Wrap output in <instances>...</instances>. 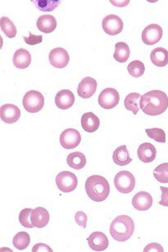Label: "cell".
<instances>
[{"instance_id":"cell-1","label":"cell","mask_w":168,"mask_h":252,"mask_svg":"<svg viewBox=\"0 0 168 252\" xmlns=\"http://www.w3.org/2000/svg\"><path fill=\"white\" fill-rule=\"evenodd\" d=\"M142 111L149 116H158L168 108V97L165 92L154 90L143 94L140 101Z\"/></svg>"},{"instance_id":"cell-2","label":"cell","mask_w":168,"mask_h":252,"mask_svg":"<svg viewBox=\"0 0 168 252\" xmlns=\"http://www.w3.org/2000/svg\"><path fill=\"white\" fill-rule=\"evenodd\" d=\"M85 190L89 199L95 202H102L109 197L110 185L103 176H90L85 182Z\"/></svg>"},{"instance_id":"cell-3","label":"cell","mask_w":168,"mask_h":252,"mask_svg":"<svg viewBox=\"0 0 168 252\" xmlns=\"http://www.w3.org/2000/svg\"><path fill=\"white\" fill-rule=\"evenodd\" d=\"M135 231V222L128 215H120L112 222L110 234L117 242H126L130 239Z\"/></svg>"},{"instance_id":"cell-4","label":"cell","mask_w":168,"mask_h":252,"mask_svg":"<svg viewBox=\"0 0 168 252\" xmlns=\"http://www.w3.org/2000/svg\"><path fill=\"white\" fill-rule=\"evenodd\" d=\"M23 107L30 114L40 112L45 105V98L40 92L30 91L23 97Z\"/></svg>"},{"instance_id":"cell-5","label":"cell","mask_w":168,"mask_h":252,"mask_svg":"<svg viewBox=\"0 0 168 252\" xmlns=\"http://www.w3.org/2000/svg\"><path fill=\"white\" fill-rule=\"evenodd\" d=\"M114 184L119 192L128 194L131 193L136 187V178L129 171H121L114 178Z\"/></svg>"},{"instance_id":"cell-6","label":"cell","mask_w":168,"mask_h":252,"mask_svg":"<svg viewBox=\"0 0 168 252\" xmlns=\"http://www.w3.org/2000/svg\"><path fill=\"white\" fill-rule=\"evenodd\" d=\"M56 184L62 192H72L78 185V179L74 173L69 171H63L56 177Z\"/></svg>"},{"instance_id":"cell-7","label":"cell","mask_w":168,"mask_h":252,"mask_svg":"<svg viewBox=\"0 0 168 252\" xmlns=\"http://www.w3.org/2000/svg\"><path fill=\"white\" fill-rule=\"evenodd\" d=\"M99 104L104 109H112L118 104L120 95L116 89L106 88L99 94Z\"/></svg>"},{"instance_id":"cell-8","label":"cell","mask_w":168,"mask_h":252,"mask_svg":"<svg viewBox=\"0 0 168 252\" xmlns=\"http://www.w3.org/2000/svg\"><path fill=\"white\" fill-rule=\"evenodd\" d=\"M82 136L77 129L68 128L62 131L60 136V144L64 149L72 150L79 146Z\"/></svg>"},{"instance_id":"cell-9","label":"cell","mask_w":168,"mask_h":252,"mask_svg":"<svg viewBox=\"0 0 168 252\" xmlns=\"http://www.w3.org/2000/svg\"><path fill=\"white\" fill-rule=\"evenodd\" d=\"M102 27L104 32L109 35H116L123 30V22L118 16L110 14L104 18Z\"/></svg>"},{"instance_id":"cell-10","label":"cell","mask_w":168,"mask_h":252,"mask_svg":"<svg viewBox=\"0 0 168 252\" xmlns=\"http://www.w3.org/2000/svg\"><path fill=\"white\" fill-rule=\"evenodd\" d=\"M163 37V28L158 24H151L146 27L142 32V41L145 45H153L160 41Z\"/></svg>"},{"instance_id":"cell-11","label":"cell","mask_w":168,"mask_h":252,"mask_svg":"<svg viewBox=\"0 0 168 252\" xmlns=\"http://www.w3.org/2000/svg\"><path fill=\"white\" fill-rule=\"evenodd\" d=\"M49 60L53 67L62 69L67 67L70 61V57L67 50L63 48H55L50 51Z\"/></svg>"},{"instance_id":"cell-12","label":"cell","mask_w":168,"mask_h":252,"mask_svg":"<svg viewBox=\"0 0 168 252\" xmlns=\"http://www.w3.org/2000/svg\"><path fill=\"white\" fill-rule=\"evenodd\" d=\"M20 117V109L14 104H3L0 108V118L6 124H14L19 120Z\"/></svg>"},{"instance_id":"cell-13","label":"cell","mask_w":168,"mask_h":252,"mask_svg":"<svg viewBox=\"0 0 168 252\" xmlns=\"http://www.w3.org/2000/svg\"><path fill=\"white\" fill-rule=\"evenodd\" d=\"M87 241L90 249L94 252H104L109 247V239L102 232H93L87 238Z\"/></svg>"},{"instance_id":"cell-14","label":"cell","mask_w":168,"mask_h":252,"mask_svg":"<svg viewBox=\"0 0 168 252\" xmlns=\"http://www.w3.org/2000/svg\"><path fill=\"white\" fill-rule=\"evenodd\" d=\"M97 91L96 80L92 77H84L82 82H80L77 88V93L80 97L83 99L91 98Z\"/></svg>"},{"instance_id":"cell-15","label":"cell","mask_w":168,"mask_h":252,"mask_svg":"<svg viewBox=\"0 0 168 252\" xmlns=\"http://www.w3.org/2000/svg\"><path fill=\"white\" fill-rule=\"evenodd\" d=\"M153 205V197L148 192L140 191L134 195L132 205L139 211H146L149 210Z\"/></svg>"},{"instance_id":"cell-16","label":"cell","mask_w":168,"mask_h":252,"mask_svg":"<svg viewBox=\"0 0 168 252\" xmlns=\"http://www.w3.org/2000/svg\"><path fill=\"white\" fill-rule=\"evenodd\" d=\"M30 219L34 227L38 228H42L48 225L50 222V213L45 208L37 207L35 210H32Z\"/></svg>"},{"instance_id":"cell-17","label":"cell","mask_w":168,"mask_h":252,"mask_svg":"<svg viewBox=\"0 0 168 252\" xmlns=\"http://www.w3.org/2000/svg\"><path fill=\"white\" fill-rule=\"evenodd\" d=\"M74 103V94L69 90H62L55 96V104L60 109H70Z\"/></svg>"},{"instance_id":"cell-18","label":"cell","mask_w":168,"mask_h":252,"mask_svg":"<svg viewBox=\"0 0 168 252\" xmlns=\"http://www.w3.org/2000/svg\"><path fill=\"white\" fill-rule=\"evenodd\" d=\"M137 155L143 163H148L153 162L157 156L155 146L151 143H143L139 146Z\"/></svg>"},{"instance_id":"cell-19","label":"cell","mask_w":168,"mask_h":252,"mask_svg":"<svg viewBox=\"0 0 168 252\" xmlns=\"http://www.w3.org/2000/svg\"><path fill=\"white\" fill-rule=\"evenodd\" d=\"M13 63L18 69L28 68L31 63V55L28 50L25 49H19L14 53L13 58Z\"/></svg>"},{"instance_id":"cell-20","label":"cell","mask_w":168,"mask_h":252,"mask_svg":"<svg viewBox=\"0 0 168 252\" xmlns=\"http://www.w3.org/2000/svg\"><path fill=\"white\" fill-rule=\"evenodd\" d=\"M36 26L41 32L50 34L55 32L57 28V21L54 16L42 15L38 18Z\"/></svg>"},{"instance_id":"cell-21","label":"cell","mask_w":168,"mask_h":252,"mask_svg":"<svg viewBox=\"0 0 168 252\" xmlns=\"http://www.w3.org/2000/svg\"><path fill=\"white\" fill-rule=\"evenodd\" d=\"M100 120L99 118L91 112L85 113L82 117V128L89 133H93L99 129Z\"/></svg>"},{"instance_id":"cell-22","label":"cell","mask_w":168,"mask_h":252,"mask_svg":"<svg viewBox=\"0 0 168 252\" xmlns=\"http://www.w3.org/2000/svg\"><path fill=\"white\" fill-rule=\"evenodd\" d=\"M151 62L157 67H165L168 64V51L164 48H155L150 54Z\"/></svg>"},{"instance_id":"cell-23","label":"cell","mask_w":168,"mask_h":252,"mask_svg":"<svg viewBox=\"0 0 168 252\" xmlns=\"http://www.w3.org/2000/svg\"><path fill=\"white\" fill-rule=\"evenodd\" d=\"M112 159L114 163L118 166L128 165L129 163H131L132 161L126 146H119L118 148H116L114 151Z\"/></svg>"},{"instance_id":"cell-24","label":"cell","mask_w":168,"mask_h":252,"mask_svg":"<svg viewBox=\"0 0 168 252\" xmlns=\"http://www.w3.org/2000/svg\"><path fill=\"white\" fill-rule=\"evenodd\" d=\"M67 164L76 170H80L86 164V158L84 154L81 152H72L67 156Z\"/></svg>"},{"instance_id":"cell-25","label":"cell","mask_w":168,"mask_h":252,"mask_svg":"<svg viewBox=\"0 0 168 252\" xmlns=\"http://www.w3.org/2000/svg\"><path fill=\"white\" fill-rule=\"evenodd\" d=\"M131 50L128 45L124 42L116 43L113 57L118 63H126L130 58Z\"/></svg>"},{"instance_id":"cell-26","label":"cell","mask_w":168,"mask_h":252,"mask_svg":"<svg viewBox=\"0 0 168 252\" xmlns=\"http://www.w3.org/2000/svg\"><path fill=\"white\" fill-rule=\"evenodd\" d=\"M141 95L139 93H131L126 97L124 100V105L129 111H131L135 115L138 114L139 110L140 109V101Z\"/></svg>"},{"instance_id":"cell-27","label":"cell","mask_w":168,"mask_h":252,"mask_svg":"<svg viewBox=\"0 0 168 252\" xmlns=\"http://www.w3.org/2000/svg\"><path fill=\"white\" fill-rule=\"evenodd\" d=\"M30 243V235L28 232H20L14 236L13 240V245L16 249L23 251L27 249Z\"/></svg>"},{"instance_id":"cell-28","label":"cell","mask_w":168,"mask_h":252,"mask_svg":"<svg viewBox=\"0 0 168 252\" xmlns=\"http://www.w3.org/2000/svg\"><path fill=\"white\" fill-rule=\"evenodd\" d=\"M0 27H1V30L3 31V32L5 34L7 37L12 39L17 35V28L14 23L7 17L1 18Z\"/></svg>"},{"instance_id":"cell-29","label":"cell","mask_w":168,"mask_h":252,"mask_svg":"<svg viewBox=\"0 0 168 252\" xmlns=\"http://www.w3.org/2000/svg\"><path fill=\"white\" fill-rule=\"evenodd\" d=\"M38 9L42 12H52L60 4V0H33Z\"/></svg>"},{"instance_id":"cell-30","label":"cell","mask_w":168,"mask_h":252,"mask_svg":"<svg viewBox=\"0 0 168 252\" xmlns=\"http://www.w3.org/2000/svg\"><path fill=\"white\" fill-rule=\"evenodd\" d=\"M127 70L132 77L138 78V77L143 76V73L145 72V67L141 61L135 60V61H132L131 63H129Z\"/></svg>"},{"instance_id":"cell-31","label":"cell","mask_w":168,"mask_h":252,"mask_svg":"<svg viewBox=\"0 0 168 252\" xmlns=\"http://www.w3.org/2000/svg\"><path fill=\"white\" fill-rule=\"evenodd\" d=\"M153 175L162 183H168V163H162L155 168Z\"/></svg>"},{"instance_id":"cell-32","label":"cell","mask_w":168,"mask_h":252,"mask_svg":"<svg viewBox=\"0 0 168 252\" xmlns=\"http://www.w3.org/2000/svg\"><path fill=\"white\" fill-rule=\"evenodd\" d=\"M145 131L149 138L153 139L157 142L165 143L166 133L163 129L156 127V128L146 129Z\"/></svg>"},{"instance_id":"cell-33","label":"cell","mask_w":168,"mask_h":252,"mask_svg":"<svg viewBox=\"0 0 168 252\" xmlns=\"http://www.w3.org/2000/svg\"><path fill=\"white\" fill-rule=\"evenodd\" d=\"M32 209L30 208H27L24 210H22L19 215V222L21 224L23 225V227H27V228H33L34 225L32 224L31 222V219H30V215L32 212Z\"/></svg>"},{"instance_id":"cell-34","label":"cell","mask_w":168,"mask_h":252,"mask_svg":"<svg viewBox=\"0 0 168 252\" xmlns=\"http://www.w3.org/2000/svg\"><path fill=\"white\" fill-rule=\"evenodd\" d=\"M23 38H24L25 42L29 45H38L43 41V35H33L31 33H30V35L28 37L24 36Z\"/></svg>"},{"instance_id":"cell-35","label":"cell","mask_w":168,"mask_h":252,"mask_svg":"<svg viewBox=\"0 0 168 252\" xmlns=\"http://www.w3.org/2000/svg\"><path fill=\"white\" fill-rule=\"evenodd\" d=\"M75 220H76L77 224L80 225L81 227H83V228L86 227L88 218H87V215L84 212H82V211L77 212V214L75 215Z\"/></svg>"},{"instance_id":"cell-36","label":"cell","mask_w":168,"mask_h":252,"mask_svg":"<svg viewBox=\"0 0 168 252\" xmlns=\"http://www.w3.org/2000/svg\"><path fill=\"white\" fill-rule=\"evenodd\" d=\"M160 189L162 190V196H161V200L159 201V205L168 207V188H165V187H160Z\"/></svg>"},{"instance_id":"cell-37","label":"cell","mask_w":168,"mask_h":252,"mask_svg":"<svg viewBox=\"0 0 168 252\" xmlns=\"http://www.w3.org/2000/svg\"><path fill=\"white\" fill-rule=\"evenodd\" d=\"M143 252H164V250H163V247H162L161 245L158 244V243H150V244L147 245V246H146V247H144V249H143Z\"/></svg>"},{"instance_id":"cell-38","label":"cell","mask_w":168,"mask_h":252,"mask_svg":"<svg viewBox=\"0 0 168 252\" xmlns=\"http://www.w3.org/2000/svg\"><path fill=\"white\" fill-rule=\"evenodd\" d=\"M33 252H52L53 250L51 247H49L48 245L44 244V243H38L35 245L32 248Z\"/></svg>"},{"instance_id":"cell-39","label":"cell","mask_w":168,"mask_h":252,"mask_svg":"<svg viewBox=\"0 0 168 252\" xmlns=\"http://www.w3.org/2000/svg\"><path fill=\"white\" fill-rule=\"evenodd\" d=\"M110 2H111L112 4L117 6V7H125V6L127 5L130 3L129 0H126V1H113V0H111Z\"/></svg>"}]
</instances>
